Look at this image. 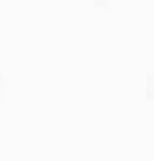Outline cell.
<instances>
[]
</instances>
